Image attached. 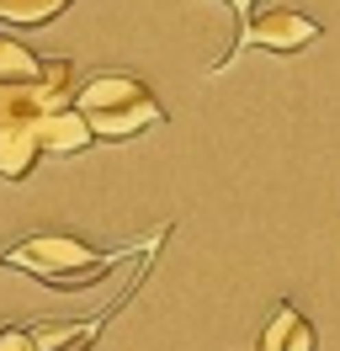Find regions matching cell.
<instances>
[{
    "mask_svg": "<svg viewBox=\"0 0 340 351\" xmlns=\"http://www.w3.org/2000/svg\"><path fill=\"white\" fill-rule=\"evenodd\" d=\"M123 250H96L90 240L80 234H27L16 240L0 266H11V271H32L42 287H53V293H85V287H96L117 266Z\"/></svg>",
    "mask_w": 340,
    "mask_h": 351,
    "instance_id": "6da1fadb",
    "label": "cell"
},
{
    "mask_svg": "<svg viewBox=\"0 0 340 351\" xmlns=\"http://www.w3.org/2000/svg\"><path fill=\"white\" fill-rule=\"evenodd\" d=\"M75 107L85 112V123L96 128V138H133V133L165 123V107L154 101V90L138 75H117V69L112 75H90L75 90Z\"/></svg>",
    "mask_w": 340,
    "mask_h": 351,
    "instance_id": "7a4b0ae2",
    "label": "cell"
},
{
    "mask_svg": "<svg viewBox=\"0 0 340 351\" xmlns=\"http://www.w3.org/2000/svg\"><path fill=\"white\" fill-rule=\"evenodd\" d=\"M308 43H319V22L303 11H287V5L245 16V32H239V48H266V53H298Z\"/></svg>",
    "mask_w": 340,
    "mask_h": 351,
    "instance_id": "3957f363",
    "label": "cell"
},
{
    "mask_svg": "<svg viewBox=\"0 0 340 351\" xmlns=\"http://www.w3.org/2000/svg\"><path fill=\"white\" fill-rule=\"evenodd\" d=\"M42 154V138H38V117H11L0 123V181H27L32 165Z\"/></svg>",
    "mask_w": 340,
    "mask_h": 351,
    "instance_id": "277c9868",
    "label": "cell"
},
{
    "mask_svg": "<svg viewBox=\"0 0 340 351\" xmlns=\"http://www.w3.org/2000/svg\"><path fill=\"white\" fill-rule=\"evenodd\" d=\"M38 138H42V154H80L96 144V128L85 123L80 107H59L38 117Z\"/></svg>",
    "mask_w": 340,
    "mask_h": 351,
    "instance_id": "5b68a950",
    "label": "cell"
},
{
    "mask_svg": "<svg viewBox=\"0 0 340 351\" xmlns=\"http://www.w3.org/2000/svg\"><path fill=\"white\" fill-rule=\"evenodd\" d=\"M255 346L260 351H314L319 335H314V325L298 314V304H276V314L266 319V330H260Z\"/></svg>",
    "mask_w": 340,
    "mask_h": 351,
    "instance_id": "8992f818",
    "label": "cell"
},
{
    "mask_svg": "<svg viewBox=\"0 0 340 351\" xmlns=\"http://www.w3.org/2000/svg\"><path fill=\"white\" fill-rule=\"evenodd\" d=\"M75 64L69 59H42L38 80H32V96H38L42 112H59V107H75Z\"/></svg>",
    "mask_w": 340,
    "mask_h": 351,
    "instance_id": "52a82bcc",
    "label": "cell"
},
{
    "mask_svg": "<svg viewBox=\"0 0 340 351\" xmlns=\"http://www.w3.org/2000/svg\"><path fill=\"white\" fill-rule=\"evenodd\" d=\"M38 69H42V59L32 48L21 38H11V32H0V86H32Z\"/></svg>",
    "mask_w": 340,
    "mask_h": 351,
    "instance_id": "ba28073f",
    "label": "cell"
},
{
    "mask_svg": "<svg viewBox=\"0 0 340 351\" xmlns=\"http://www.w3.org/2000/svg\"><path fill=\"white\" fill-rule=\"evenodd\" d=\"M75 0H0V22L11 27H48L53 16H64Z\"/></svg>",
    "mask_w": 340,
    "mask_h": 351,
    "instance_id": "9c48e42d",
    "label": "cell"
},
{
    "mask_svg": "<svg viewBox=\"0 0 340 351\" xmlns=\"http://www.w3.org/2000/svg\"><path fill=\"white\" fill-rule=\"evenodd\" d=\"M0 351H42V346H38V335H32V330L5 325V330H0Z\"/></svg>",
    "mask_w": 340,
    "mask_h": 351,
    "instance_id": "30bf717a",
    "label": "cell"
},
{
    "mask_svg": "<svg viewBox=\"0 0 340 351\" xmlns=\"http://www.w3.org/2000/svg\"><path fill=\"white\" fill-rule=\"evenodd\" d=\"M223 5H229V11H245V0H223Z\"/></svg>",
    "mask_w": 340,
    "mask_h": 351,
    "instance_id": "8fae6325",
    "label": "cell"
}]
</instances>
